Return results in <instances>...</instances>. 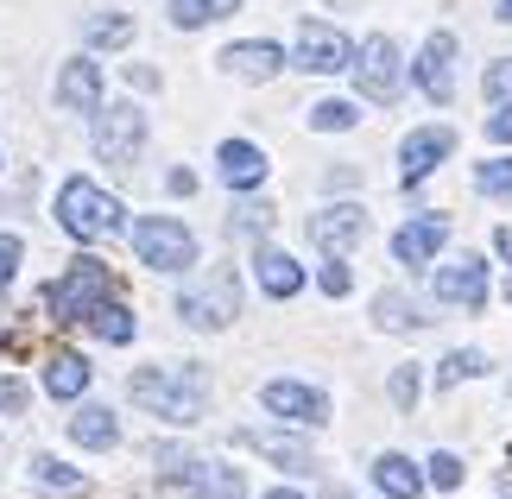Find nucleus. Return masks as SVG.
<instances>
[{"label":"nucleus","mask_w":512,"mask_h":499,"mask_svg":"<svg viewBox=\"0 0 512 499\" xmlns=\"http://www.w3.org/2000/svg\"><path fill=\"white\" fill-rule=\"evenodd\" d=\"M494 253H500L506 266H512V228H500V234H494Z\"/></svg>","instance_id":"a19ab883"},{"label":"nucleus","mask_w":512,"mask_h":499,"mask_svg":"<svg viewBox=\"0 0 512 499\" xmlns=\"http://www.w3.org/2000/svg\"><path fill=\"white\" fill-rule=\"evenodd\" d=\"M57 222H64V234H76V241H108V234H121V203L89 184V177H70L64 190H57Z\"/></svg>","instance_id":"f03ea898"},{"label":"nucleus","mask_w":512,"mask_h":499,"mask_svg":"<svg viewBox=\"0 0 512 499\" xmlns=\"http://www.w3.org/2000/svg\"><path fill=\"white\" fill-rule=\"evenodd\" d=\"M348 285H354L348 266H342V259H329V266H323V291H329V297H348Z\"/></svg>","instance_id":"e433bc0d"},{"label":"nucleus","mask_w":512,"mask_h":499,"mask_svg":"<svg viewBox=\"0 0 512 499\" xmlns=\"http://www.w3.org/2000/svg\"><path fill=\"white\" fill-rule=\"evenodd\" d=\"M133 253L152 272H184L196 266V234L184 222H171V215H146V222H133Z\"/></svg>","instance_id":"20e7f679"},{"label":"nucleus","mask_w":512,"mask_h":499,"mask_svg":"<svg viewBox=\"0 0 512 499\" xmlns=\"http://www.w3.org/2000/svg\"><path fill=\"white\" fill-rule=\"evenodd\" d=\"M127 38H133V19H127V13L89 19V45H95V51H114V45H127Z\"/></svg>","instance_id":"c756f323"},{"label":"nucleus","mask_w":512,"mask_h":499,"mask_svg":"<svg viewBox=\"0 0 512 499\" xmlns=\"http://www.w3.org/2000/svg\"><path fill=\"white\" fill-rule=\"evenodd\" d=\"M437 297H443V304H462V310H481L487 304V266L475 253H462L456 266L437 272Z\"/></svg>","instance_id":"ddd939ff"},{"label":"nucleus","mask_w":512,"mask_h":499,"mask_svg":"<svg viewBox=\"0 0 512 499\" xmlns=\"http://www.w3.org/2000/svg\"><path fill=\"white\" fill-rule=\"evenodd\" d=\"M177 316H184L190 329H228L234 316H241V285H234V272H209L203 285H190L177 297Z\"/></svg>","instance_id":"39448f33"},{"label":"nucleus","mask_w":512,"mask_h":499,"mask_svg":"<svg viewBox=\"0 0 512 499\" xmlns=\"http://www.w3.org/2000/svg\"><path fill=\"white\" fill-rule=\"evenodd\" d=\"M215 171H222L228 190H253L266 177V152L253 146V139H222V146H215Z\"/></svg>","instance_id":"f3484780"},{"label":"nucleus","mask_w":512,"mask_h":499,"mask_svg":"<svg viewBox=\"0 0 512 499\" xmlns=\"http://www.w3.org/2000/svg\"><path fill=\"white\" fill-rule=\"evenodd\" d=\"M241 449H260L266 462H279V468H291V474H310V449H304V443H291V436L247 430V436H241Z\"/></svg>","instance_id":"5701e85b"},{"label":"nucleus","mask_w":512,"mask_h":499,"mask_svg":"<svg viewBox=\"0 0 512 499\" xmlns=\"http://www.w3.org/2000/svg\"><path fill=\"white\" fill-rule=\"evenodd\" d=\"M159 462L171 468L165 481H159V499H203L209 493V462H177V455L165 449Z\"/></svg>","instance_id":"aec40b11"},{"label":"nucleus","mask_w":512,"mask_h":499,"mask_svg":"<svg viewBox=\"0 0 512 499\" xmlns=\"http://www.w3.org/2000/svg\"><path fill=\"white\" fill-rule=\"evenodd\" d=\"M95 304H108V266H102V259H76V266L45 291L51 323H89Z\"/></svg>","instance_id":"7ed1b4c3"},{"label":"nucleus","mask_w":512,"mask_h":499,"mask_svg":"<svg viewBox=\"0 0 512 499\" xmlns=\"http://www.w3.org/2000/svg\"><path fill=\"white\" fill-rule=\"evenodd\" d=\"M140 146H146V114L133 108V102H121V108H102V114H95V158H102V165H114V171H133V158H140Z\"/></svg>","instance_id":"423d86ee"},{"label":"nucleus","mask_w":512,"mask_h":499,"mask_svg":"<svg viewBox=\"0 0 512 499\" xmlns=\"http://www.w3.org/2000/svg\"><path fill=\"white\" fill-rule=\"evenodd\" d=\"M70 443L76 449H114V443H121V424H114L108 405H83L70 417Z\"/></svg>","instance_id":"a211bd4d"},{"label":"nucleus","mask_w":512,"mask_h":499,"mask_svg":"<svg viewBox=\"0 0 512 499\" xmlns=\"http://www.w3.org/2000/svg\"><path fill=\"white\" fill-rule=\"evenodd\" d=\"M373 323L380 329H418V323H430V316H418V304H411L405 291H380L373 297Z\"/></svg>","instance_id":"b1692460"},{"label":"nucleus","mask_w":512,"mask_h":499,"mask_svg":"<svg viewBox=\"0 0 512 499\" xmlns=\"http://www.w3.org/2000/svg\"><path fill=\"white\" fill-rule=\"evenodd\" d=\"M449 64H456V32H430L424 51H418V64H411V76H418V89L437 108L456 102V70H449Z\"/></svg>","instance_id":"1a4fd4ad"},{"label":"nucleus","mask_w":512,"mask_h":499,"mask_svg":"<svg viewBox=\"0 0 512 499\" xmlns=\"http://www.w3.org/2000/svg\"><path fill=\"white\" fill-rule=\"evenodd\" d=\"M165 184H171V196H190V190H196V177H190V171H171Z\"/></svg>","instance_id":"ea45409f"},{"label":"nucleus","mask_w":512,"mask_h":499,"mask_svg":"<svg viewBox=\"0 0 512 499\" xmlns=\"http://www.w3.org/2000/svg\"><path fill=\"white\" fill-rule=\"evenodd\" d=\"M19 253H26V247H19L13 234H0V291L13 285V272H19Z\"/></svg>","instance_id":"f704fd0d"},{"label":"nucleus","mask_w":512,"mask_h":499,"mask_svg":"<svg viewBox=\"0 0 512 499\" xmlns=\"http://www.w3.org/2000/svg\"><path fill=\"white\" fill-rule=\"evenodd\" d=\"M298 70H310V76L354 70V45L336 26H323V19H304V26H298Z\"/></svg>","instance_id":"6e6552de"},{"label":"nucleus","mask_w":512,"mask_h":499,"mask_svg":"<svg viewBox=\"0 0 512 499\" xmlns=\"http://www.w3.org/2000/svg\"><path fill=\"white\" fill-rule=\"evenodd\" d=\"M45 392L51 398H83L89 392V361H83V354H51V361H45Z\"/></svg>","instance_id":"412c9836"},{"label":"nucleus","mask_w":512,"mask_h":499,"mask_svg":"<svg viewBox=\"0 0 512 499\" xmlns=\"http://www.w3.org/2000/svg\"><path fill=\"white\" fill-rule=\"evenodd\" d=\"M475 373H487V354L481 348H456V354H443L437 386H462V379H475Z\"/></svg>","instance_id":"bb28decb"},{"label":"nucleus","mask_w":512,"mask_h":499,"mask_svg":"<svg viewBox=\"0 0 512 499\" xmlns=\"http://www.w3.org/2000/svg\"><path fill=\"white\" fill-rule=\"evenodd\" d=\"M392 405H399V411L418 405V367H399V373H392Z\"/></svg>","instance_id":"72a5a7b5"},{"label":"nucleus","mask_w":512,"mask_h":499,"mask_svg":"<svg viewBox=\"0 0 512 499\" xmlns=\"http://www.w3.org/2000/svg\"><path fill=\"white\" fill-rule=\"evenodd\" d=\"M0 411H26V386L19 379H0Z\"/></svg>","instance_id":"4c0bfd02"},{"label":"nucleus","mask_w":512,"mask_h":499,"mask_svg":"<svg viewBox=\"0 0 512 499\" xmlns=\"http://www.w3.org/2000/svg\"><path fill=\"white\" fill-rule=\"evenodd\" d=\"M241 0H171V26H184V32H196V26H209V19H228Z\"/></svg>","instance_id":"a878e982"},{"label":"nucleus","mask_w":512,"mask_h":499,"mask_svg":"<svg viewBox=\"0 0 512 499\" xmlns=\"http://www.w3.org/2000/svg\"><path fill=\"white\" fill-rule=\"evenodd\" d=\"M260 285H266V297H298L304 291V266L291 253H279V247H260Z\"/></svg>","instance_id":"6ab92c4d"},{"label":"nucleus","mask_w":512,"mask_h":499,"mask_svg":"<svg viewBox=\"0 0 512 499\" xmlns=\"http://www.w3.org/2000/svg\"><path fill=\"white\" fill-rule=\"evenodd\" d=\"M449 152H456V133H449V127H418V133H411L405 146H399V177H405V190L424 184V177L437 171Z\"/></svg>","instance_id":"9b49d317"},{"label":"nucleus","mask_w":512,"mask_h":499,"mask_svg":"<svg viewBox=\"0 0 512 499\" xmlns=\"http://www.w3.org/2000/svg\"><path fill=\"white\" fill-rule=\"evenodd\" d=\"M310 241H317L329 259H342L348 247H361V241H367V215L354 209V203H336V209L310 215Z\"/></svg>","instance_id":"f8f14e48"},{"label":"nucleus","mask_w":512,"mask_h":499,"mask_svg":"<svg viewBox=\"0 0 512 499\" xmlns=\"http://www.w3.org/2000/svg\"><path fill=\"white\" fill-rule=\"evenodd\" d=\"M354 121H361L354 102H317V108H310V127H317V133H348Z\"/></svg>","instance_id":"7c9ffc66"},{"label":"nucleus","mask_w":512,"mask_h":499,"mask_svg":"<svg viewBox=\"0 0 512 499\" xmlns=\"http://www.w3.org/2000/svg\"><path fill=\"white\" fill-rule=\"evenodd\" d=\"M32 481H38V487H51V493H76V487H83V474L64 468L57 455H32Z\"/></svg>","instance_id":"cd10ccee"},{"label":"nucleus","mask_w":512,"mask_h":499,"mask_svg":"<svg viewBox=\"0 0 512 499\" xmlns=\"http://www.w3.org/2000/svg\"><path fill=\"white\" fill-rule=\"evenodd\" d=\"M89 329L102 335V342L121 348V342H133V329H140V323H133V310H127V304H95V310H89Z\"/></svg>","instance_id":"393cba45"},{"label":"nucleus","mask_w":512,"mask_h":499,"mask_svg":"<svg viewBox=\"0 0 512 499\" xmlns=\"http://www.w3.org/2000/svg\"><path fill=\"white\" fill-rule=\"evenodd\" d=\"M279 64H285V51L272 45V38H247V45H228L222 51V70L241 76V83H272Z\"/></svg>","instance_id":"2eb2a0df"},{"label":"nucleus","mask_w":512,"mask_h":499,"mask_svg":"<svg viewBox=\"0 0 512 499\" xmlns=\"http://www.w3.org/2000/svg\"><path fill=\"white\" fill-rule=\"evenodd\" d=\"M373 487H380L386 499H418L424 493V474L405 462V455H380L373 462Z\"/></svg>","instance_id":"4be33fe9"},{"label":"nucleus","mask_w":512,"mask_h":499,"mask_svg":"<svg viewBox=\"0 0 512 499\" xmlns=\"http://www.w3.org/2000/svg\"><path fill=\"white\" fill-rule=\"evenodd\" d=\"M354 83H361V95L367 102H399V89H405V64H399V45H392L386 32H373L367 45H361V57H354Z\"/></svg>","instance_id":"0eeeda50"},{"label":"nucleus","mask_w":512,"mask_h":499,"mask_svg":"<svg viewBox=\"0 0 512 499\" xmlns=\"http://www.w3.org/2000/svg\"><path fill=\"white\" fill-rule=\"evenodd\" d=\"M266 499H298V493H291V487H279V493H266Z\"/></svg>","instance_id":"37998d69"},{"label":"nucleus","mask_w":512,"mask_h":499,"mask_svg":"<svg viewBox=\"0 0 512 499\" xmlns=\"http://www.w3.org/2000/svg\"><path fill=\"white\" fill-rule=\"evenodd\" d=\"M57 108L64 114H102V70L89 57L64 64V76H57Z\"/></svg>","instance_id":"4468645a"},{"label":"nucleus","mask_w":512,"mask_h":499,"mask_svg":"<svg viewBox=\"0 0 512 499\" xmlns=\"http://www.w3.org/2000/svg\"><path fill=\"white\" fill-rule=\"evenodd\" d=\"M272 222V209L266 203H247V209H234V228H247V234H260Z\"/></svg>","instance_id":"c9c22d12"},{"label":"nucleus","mask_w":512,"mask_h":499,"mask_svg":"<svg viewBox=\"0 0 512 499\" xmlns=\"http://www.w3.org/2000/svg\"><path fill=\"white\" fill-rule=\"evenodd\" d=\"M487 133H494V139H500V146H512V108H500V114H494V121H487Z\"/></svg>","instance_id":"58836bf2"},{"label":"nucleus","mask_w":512,"mask_h":499,"mask_svg":"<svg viewBox=\"0 0 512 499\" xmlns=\"http://www.w3.org/2000/svg\"><path fill=\"white\" fill-rule=\"evenodd\" d=\"M500 19H506V26H512V0H500Z\"/></svg>","instance_id":"79ce46f5"},{"label":"nucleus","mask_w":512,"mask_h":499,"mask_svg":"<svg viewBox=\"0 0 512 499\" xmlns=\"http://www.w3.org/2000/svg\"><path fill=\"white\" fill-rule=\"evenodd\" d=\"M430 481H437L443 493H456V487H462V462H456L449 449H443V455H430Z\"/></svg>","instance_id":"473e14b6"},{"label":"nucleus","mask_w":512,"mask_h":499,"mask_svg":"<svg viewBox=\"0 0 512 499\" xmlns=\"http://www.w3.org/2000/svg\"><path fill=\"white\" fill-rule=\"evenodd\" d=\"M127 392H133V405H146L165 424H196L209 405V373L203 367H140Z\"/></svg>","instance_id":"f257e3e1"},{"label":"nucleus","mask_w":512,"mask_h":499,"mask_svg":"<svg viewBox=\"0 0 512 499\" xmlns=\"http://www.w3.org/2000/svg\"><path fill=\"white\" fill-rule=\"evenodd\" d=\"M475 190L494 196V203H512V158H487V165L475 171Z\"/></svg>","instance_id":"c85d7f7f"},{"label":"nucleus","mask_w":512,"mask_h":499,"mask_svg":"<svg viewBox=\"0 0 512 499\" xmlns=\"http://www.w3.org/2000/svg\"><path fill=\"white\" fill-rule=\"evenodd\" d=\"M481 89H487V102H512V57H500V64H487V76H481Z\"/></svg>","instance_id":"2f4dec72"},{"label":"nucleus","mask_w":512,"mask_h":499,"mask_svg":"<svg viewBox=\"0 0 512 499\" xmlns=\"http://www.w3.org/2000/svg\"><path fill=\"white\" fill-rule=\"evenodd\" d=\"M449 241V222L443 215H424V222H405L399 234H392V259L399 266H424V259H437Z\"/></svg>","instance_id":"dca6fc26"},{"label":"nucleus","mask_w":512,"mask_h":499,"mask_svg":"<svg viewBox=\"0 0 512 499\" xmlns=\"http://www.w3.org/2000/svg\"><path fill=\"white\" fill-rule=\"evenodd\" d=\"M260 405L272 417H285V424H323L329 417V398L317 386H298V379H272V386H260Z\"/></svg>","instance_id":"9d476101"}]
</instances>
